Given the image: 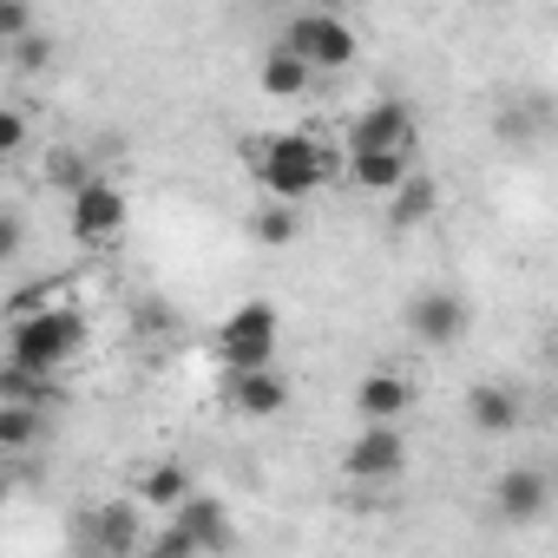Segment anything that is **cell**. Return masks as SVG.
Listing matches in <instances>:
<instances>
[{
	"mask_svg": "<svg viewBox=\"0 0 558 558\" xmlns=\"http://www.w3.org/2000/svg\"><path fill=\"white\" fill-rule=\"evenodd\" d=\"M256 178L269 197L283 204H303L310 191H323L336 178V151L316 138V132H269L263 151H256Z\"/></svg>",
	"mask_w": 558,
	"mask_h": 558,
	"instance_id": "6da1fadb",
	"label": "cell"
},
{
	"mask_svg": "<svg viewBox=\"0 0 558 558\" xmlns=\"http://www.w3.org/2000/svg\"><path fill=\"white\" fill-rule=\"evenodd\" d=\"M47 303H53V283H27V290H14V296H8V323L34 316V310H47Z\"/></svg>",
	"mask_w": 558,
	"mask_h": 558,
	"instance_id": "83f0119b",
	"label": "cell"
},
{
	"mask_svg": "<svg viewBox=\"0 0 558 558\" xmlns=\"http://www.w3.org/2000/svg\"><path fill=\"white\" fill-rule=\"evenodd\" d=\"M486 8H506V0H486Z\"/></svg>",
	"mask_w": 558,
	"mask_h": 558,
	"instance_id": "1f68e13d",
	"label": "cell"
},
{
	"mask_svg": "<svg viewBox=\"0 0 558 558\" xmlns=\"http://www.w3.org/2000/svg\"><path fill=\"white\" fill-rule=\"evenodd\" d=\"M538 132H545V99H538V106H506V112H499V138H506V145H532Z\"/></svg>",
	"mask_w": 558,
	"mask_h": 558,
	"instance_id": "603a6c76",
	"label": "cell"
},
{
	"mask_svg": "<svg viewBox=\"0 0 558 558\" xmlns=\"http://www.w3.org/2000/svg\"><path fill=\"white\" fill-rule=\"evenodd\" d=\"M171 532L184 538V551H191V558H197V551H230V545H236L230 506H223V499H210V493H197V486L171 506Z\"/></svg>",
	"mask_w": 558,
	"mask_h": 558,
	"instance_id": "ba28073f",
	"label": "cell"
},
{
	"mask_svg": "<svg viewBox=\"0 0 558 558\" xmlns=\"http://www.w3.org/2000/svg\"><path fill=\"white\" fill-rule=\"evenodd\" d=\"M408 408H414V381L408 375L375 368V375L355 381V414L362 421H408Z\"/></svg>",
	"mask_w": 558,
	"mask_h": 558,
	"instance_id": "4fadbf2b",
	"label": "cell"
},
{
	"mask_svg": "<svg viewBox=\"0 0 558 558\" xmlns=\"http://www.w3.org/2000/svg\"><path fill=\"white\" fill-rule=\"evenodd\" d=\"M256 8H296V0H256Z\"/></svg>",
	"mask_w": 558,
	"mask_h": 558,
	"instance_id": "4dcf8cb0",
	"label": "cell"
},
{
	"mask_svg": "<svg viewBox=\"0 0 558 558\" xmlns=\"http://www.w3.org/2000/svg\"><path fill=\"white\" fill-rule=\"evenodd\" d=\"M263 93L269 99H296V93H310V80H316V66L310 60H296V53H283V47H269V60H263Z\"/></svg>",
	"mask_w": 558,
	"mask_h": 558,
	"instance_id": "ac0fdd59",
	"label": "cell"
},
{
	"mask_svg": "<svg viewBox=\"0 0 558 558\" xmlns=\"http://www.w3.org/2000/svg\"><path fill=\"white\" fill-rule=\"evenodd\" d=\"M223 401H230V414H243V421H276V414L290 408V381L276 375V362H263V368H230Z\"/></svg>",
	"mask_w": 558,
	"mask_h": 558,
	"instance_id": "30bf717a",
	"label": "cell"
},
{
	"mask_svg": "<svg viewBox=\"0 0 558 558\" xmlns=\"http://www.w3.org/2000/svg\"><path fill=\"white\" fill-rule=\"evenodd\" d=\"M408 329H414V342H427V349H453V342L473 329V310H466V296H453V290H421V296L408 303Z\"/></svg>",
	"mask_w": 558,
	"mask_h": 558,
	"instance_id": "9c48e42d",
	"label": "cell"
},
{
	"mask_svg": "<svg viewBox=\"0 0 558 558\" xmlns=\"http://www.w3.org/2000/svg\"><path fill=\"white\" fill-rule=\"evenodd\" d=\"M21 243H27V223H21V210H8V204H0V269H8V263L21 256Z\"/></svg>",
	"mask_w": 558,
	"mask_h": 558,
	"instance_id": "4316f807",
	"label": "cell"
},
{
	"mask_svg": "<svg viewBox=\"0 0 558 558\" xmlns=\"http://www.w3.org/2000/svg\"><path fill=\"white\" fill-rule=\"evenodd\" d=\"M80 538H86V551H106V558L138 551V545H145V532H138V506H125V499L93 506V512L80 519Z\"/></svg>",
	"mask_w": 558,
	"mask_h": 558,
	"instance_id": "7c38bea8",
	"label": "cell"
},
{
	"mask_svg": "<svg viewBox=\"0 0 558 558\" xmlns=\"http://www.w3.org/2000/svg\"><path fill=\"white\" fill-rule=\"evenodd\" d=\"M80 349H86V316H80V310L47 303V310H34V316L8 323V362H27V368L60 375Z\"/></svg>",
	"mask_w": 558,
	"mask_h": 558,
	"instance_id": "7a4b0ae2",
	"label": "cell"
},
{
	"mask_svg": "<svg viewBox=\"0 0 558 558\" xmlns=\"http://www.w3.org/2000/svg\"><path fill=\"white\" fill-rule=\"evenodd\" d=\"M8 60H14V73H27V80H40V73H53V60H60V47H53V34H40V27H27V34H14V40H8Z\"/></svg>",
	"mask_w": 558,
	"mask_h": 558,
	"instance_id": "7402d4cb",
	"label": "cell"
},
{
	"mask_svg": "<svg viewBox=\"0 0 558 558\" xmlns=\"http://www.w3.org/2000/svg\"><path fill=\"white\" fill-rule=\"evenodd\" d=\"M342 473H349L355 486H388V480H401V473H408V434H401V421H368V427L342 447Z\"/></svg>",
	"mask_w": 558,
	"mask_h": 558,
	"instance_id": "5b68a950",
	"label": "cell"
},
{
	"mask_svg": "<svg viewBox=\"0 0 558 558\" xmlns=\"http://www.w3.org/2000/svg\"><path fill=\"white\" fill-rule=\"evenodd\" d=\"M545 506H551V480H545L538 466H506V473L493 480V512H499L506 525H532Z\"/></svg>",
	"mask_w": 558,
	"mask_h": 558,
	"instance_id": "8fae6325",
	"label": "cell"
},
{
	"mask_svg": "<svg viewBox=\"0 0 558 558\" xmlns=\"http://www.w3.org/2000/svg\"><path fill=\"white\" fill-rule=\"evenodd\" d=\"M184 493H191V473H184L178 460H151V466L138 473V506H158V512H171Z\"/></svg>",
	"mask_w": 558,
	"mask_h": 558,
	"instance_id": "ffe728a7",
	"label": "cell"
},
{
	"mask_svg": "<svg viewBox=\"0 0 558 558\" xmlns=\"http://www.w3.org/2000/svg\"><path fill=\"white\" fill-rule=\"evenodd\" d=\"M276 342H283V316H276V303L250 296L243 310L223 316V329H217V362H223V368H263V362H276Z\"/></svg>",
	"mask_w": 558,
	"mask_h": 558,
	"instance_id": "277c9868",
	"label": "cell"
},
{
	"mask_svg": "<svg viewBox=\"0 0 558 558\" xmlns=\"http://www.w3.org/2000/svg\"><path fill=\"white\" fill-rule=\"evenodd\" d=\"M40 434H47V421L34 401H0V453H34Z\"/></svg>",
	"mask_w": 558,
	"mask_h": 558,
	"instance_id": "d6986e66",
	"label": "cell"
},
{
	"mask_svg": "<svg viewBox=\"0 0 558 558\" xmlns=\"http://www.w3.org/2000/svg\"><path fill=\"white\" fill-rule=\"evenodd\" d=\"M0 401H34V408H47V401H60V375L0 355Z\"/></svg>",
	"mask_w": 558,
	"mask_h": 558,
	"instance_id": "e0dca14e",
	"label": "cell"
},
{
	"mask_svg": "<svg viewBox=\"0 0 558 558\" xmlns=\"http://www.w3.org/2000/svg\"><path fill=\"white\" fill-rule=\"evenodd\" d=\"M125 217H132V204H125V191L112 184V178H86V184H73V204H66V223H73V236L80 243H106V236H119L125 230Z\"/></svg>",
	"mask_w": 558,
	"mask_h": 558,
	"instance_id": "8992f818",
	"label": "cell"
},
{
	"mask_svg": "<svg viewBox=\"0 0 558 558\" xmlns=\"http://www.w3.org/2000/svg\"><path fill=\"white\" fill-rule=\"evenodd\" d=\"M47 178H53L60 191H73V184H86V178H93V165H86V151H73V145H60V151L47 158Z\"/></svg>",
	"mask_w": 558,
	"mask_h": 558,
	"instance_id": "d4e9b609",
	"label": "cell"
},
{
	"mask_svg": "<svg viewBox=\"0 0 558 558\" xmlns=\"http://www.w3.org/2000/svg\"><path fill=\"white\" fill-rule=\"evenodd\" d=\"M34 145V119L21 106H0V158H21Z\"/></svg>",
	"mask_w": 558,
	"mask_h": 558,
	"instance_id": "cb8c5ba5",
	"label": "cell"
},
{
	"mask_svg": "<svg viewBox=\"0 0 558 558\" xmlns=\"http://www.w3.org/2000/svg\"><path fill=\"white\" fill-rule=\"evenodd\" d=\"M276 47L296 53V60H310L316 73H349V66H355V53H362L355 27H349L342 14H323V8L290 14V21H283V34H276Z\"/></svg>",
	"mask_w": 558,
	"mask_h": 558,
	"instance_id": "3957f363",
	"label": "cell"
},
{
	"mask_svg": "<svg viewBox=\"0 0 558 558\" xmlns=\"http://www.w3.org/2000/svg\"><path fill=\"white\" fill-rule=\"evenodd\" d=\"M421 119L408 99H375L368 112L349 119V151H414Z\"/></svg>",
	"mask_w": 558,
	"mask_h": 558,
	"instance_id": "52a82bcc",
	"label": "cell"
},
{
	"mask_svg": "<svg viewBox=\"0 0 558 558\" xmlns=\"http://www.w3.org/2000/svg\"><path fill=\"white\" fill-rule=\"evenodd\" d=\"M250 236H256V243H269V250H283V243H296V236H303V210H296V204H283V197H269V204L250 217Z\"/></svg>",
	"mask_w": 558,
	"mask_h": 558,
	"instance_id": "44dd1931",
	"label": "cell"
},
{
	"mask_svg": "<svg viewBox=\"0 0 558 558\" xmlns=\"http://www.w3.org/2000/svg\"><path fill=\"white\" fill-rule=\"evenodd\" d=\"M466 421H473L480 434L506 440V434L525 421V401H519V388H506V381H480V388L466 395Z\"/></svg>",
	"mask_w": 558,
	"mask_h": 558,
	"instance_id": "5bb4252c",
	"label": "cell"
},
{
	"mask_svg": "<svg viewBox=\"0 0 558 558\" xmlns=\"http://www.w3.org/2000/svg\"><path fill=\"white\" fill-rule=\"evenodd\" d=\"M408 171H414V151H349V178H355V191L388 197Z\"/></svg>",
	"mask_w": 558,
	"mask_h": 558,
	"instance_id": "9a60e30c",
	"label": "cell"
},
{
	"mask_svg": "<svg viewBox=\"0 0 558 558\" xmlns=\"http://www.w3.org/2000/svg\"><path fill=\"white\" fill-rule=\"evenodd\" d=\"M34 27V8H27V0H0V47H8L14 34H27Z\"/></svg>",
	"mask_w": 558,
	"mask_h": 558,
	"instance_id": "f1b7e54d",
	"label": "cell"
},
{
	"mask_svg": "<svg viewBox=\"0 0 558 558\" xmlns=\"http://www.w3.org/2000/svg\"><path fill=\"white\" fill-rule=\"evenodd\" d=\"M14 486H21V466H14V453H0V506L14 499Z\"/></svg>",
	"mask_w": 558,
	"mask_h": 558,
	"instance_id": "f546056e",
	"label": "cell"
},
{
	"mask_svg": "<svg viewBox=\"0 0 558 558\" xmlns=\"http://www.w3.org/2000/svg\"><path fill=\"white\" fill-rule=\"evenodd\" d=\"M440 210V191H434V178H421V171H408L395 191H388V223L395 230H414V223H427Z\"/></svg>",
	"mask_w": 558,
	"mask_h": 558,
	"instance_id": "2e32d148",
	"label": "cell"
},
{
	"mask_svg": "<svg viewBox=\"0 0 558 558\" xmlns=\"http://www.w3.org/2000/svg\"><path fill=\"white\" fill-rule=\"evenodd\" d=\"M132 329H138V336H171V329H178V316H171V303H165V296H138Z\"/></svg>",
	"mask_w": 558,
	"mask_h": 558,
	"instance_id": "484cf974",
	"label": "cell"
}]
</instances>
